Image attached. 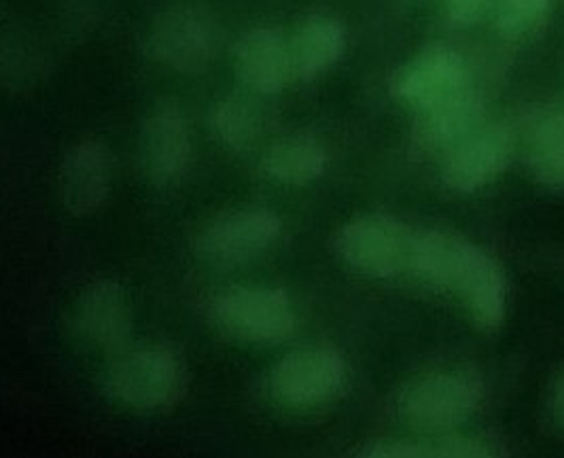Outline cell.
Masks as SVG:
<instances>
[{
	"label": "cell",
	"mask_w": 564,
	"mask_h": 458,
	"mask_svg": "<svg viewBox=\"0 0 564 458\" xmlns=\"http://www.w3.org/2000/svg\"><path fill=\"white\" fill-rule=\"evenodd\" d=\"M410 274L452 293L481 331H497L508 313V285L499 263L469 238L429 229L416 233Z\"/></svg>",
	"instance_id": "6da1fadb"
},
{
	"label": "cell",
	"mask_w": 564,
	"mask_h": 458,
	"mask_svg": "<svg viewBox=\"0 0 564 458\" xmlns=\"http://www.w3.org/2000/svg\"><path fill=\"white\" fill-rule=\"evenodd\" d=\"M102 386L109 400L130 412H170L189 391V366L170 344H130L109 357Z\"/></svg>",
	"instance_id": "7a4b0ae2"
},
{
	"label": "cell",
	"mask_w": 564,
	"mask_h": 458,
	"mask_svg": "<svg viewBox=\"0 0 564 458\" xmlns=\"http://www.w3.org/2000/svg\"><path fill=\"white\" fill-rule=\"evenodd\" d=\"M226 32L204 7L172 4L160 11L144 34V52L153 62L183 75L206 73L224 50Z\"/></svg>",
	"instance_id": "3957f363"
},
{
	"label": "cell",
	"mask_w": 564,
	"mask_h": 458,
	"mask_svg": "<svg viewBox=\"0 0 564 458\" xmlns=\"http://www.w3.org/2000/svg\"><path fill=\"white\" fill-rule=\"evenodd\" d=\"M484 380L469 368L423 373L399 397V414L414 429L446 433L460 427L480 407Z\"/></svg>",
	"instance_id": "277c9868"
},
{
	"label": "cell",
	"mask_w": 564,
	"mask_h": 458,
	"mask_svg": "<svg viewBox=\"0 0 564 458\" xmlns=\"http://www.w3.org/2000/svg\"><path fill=\"white\" fill-rule=\"evenodd\" d=\"M416 233L391 215H361L336 231L334 249L355 272L371 279H393L410 272Z\"/></svg>",
	"instance_id": "5b68a950"
},
{
	"label": "cell",
	"mask_w": 564,
	"mask_h": 458,
	"mask_svg": "<svg viewBox=\"0 0 564 458\" xmlns=\"http://www.w3.org/2000/svg\"><path fill=\"white\" fill-rule=\"evenodd\" d=\"M208 316L226 336L249 344H274L291 338L297 315L289 295L274 286H231L208 304Z\"/></svg>",
	"instance_id": "8992f818"
},
{
	"label": "cell",
	"mask_w": 564,
	"mask_h": 458,
	"mask_svg": "<svg viewBox=\"0 0 564 458\" xmlns=\"http://www.w3.org/2000/svg\"><path fill=\"white\" fill-rule=\"evenodd\" d=\"M66 329L79 348L113 357L132 344L134 306L130 293L113 279L85 285L66 313Z\"/></svg>",
	"instance_id": "52a82bcc"
},
{
	"label": "cell",
	"mask_w": 564,
	"mask_h": 458,
	"mask_svg": "<svg viewBox=\"0 0 564 458\" xmlns=\"http://www.w3.org/2000/svg\"><path fill=\"white\" fill-rule=\"evenodd\" d=\"M281 229V217L270 208H231L206 219L196 229L192 247L213 265H240L268 251Z\"/></svg>",
	"instance_id": "ba28073f"
},
{
	"label": "cell",
	"mask_w": 564,
	"mask_h": 458,
	"mask_svg": "<svg viewBox=\"0 0 564 458\" xmlns=\"http://www.w3.org/2000/svg\"><path fill=\"white\" fill-rule=\"evenodd\" d=\"M194 160L187 117L174 98L149 107L139 130V162L144 178L155 187H172L185 178Z\"/></svg>",
	"instance_id": "9c48e42d"
},
{
	"label": "cell",
	"mask_w": 564,
	"mask_h": 458,
	"mask_svg": "<svg viewBox=\"0 0 564 458\" xmlns=\"http://www.w3.org/2000/svg\"><path fill=\"white\" fill-rule=\"evenodd\" d=\"M518 128L508 121L481 123L444 155L442 181L458 194H474L508 171L518 146Z\"/></svg>",
	"instance_id": "30bf717a"
},
{
	"label": "cell",
	"mask_w": 564,
	"mask_h": 458,
	"mask_svg": "<svg viewBox=\"0 0 564 458\" xmlns=\"http://www.w3.org/2000/svg\"><path fill=\"white\" fill-rule=\"evenodd\" d=\"M344 380V357L336 348L316 346L282 357L270 375V389L282 405L302 410L332 400Z\"/></svg>",
	"instance_id": "8fae6325"
},
{
	"label": "cell",
	"mask_w": 564,
	"mask_h": 458,
	"mask_svg": "<svg viewBox=\"0 0 564 458\" xmlns=\"http://www.w3.org/2000/svg\"><path fill=\"white\" fill-rule=\"evenodd\" d=\"M486 98L467 84L451 96L416 111L410 146L416 157L446 155L484 123Z\"/></svg>",
	"instance_id": "7c38bea8"
},
{
	"label": "cell",
	"mask_w": 564,
	"mask_h": 458,
	"mask_svg": "<svg viewBox=\"0 0 564 458\" xmlns=\"http://www.w3.org/2000/svg\"><path fill=\"white\" fill-rule=\"evenodd\" d=\"M469 84L463 56L444 43H431L401 64L391 77V94L401 105L421 111Z\"/></svg>",
	"instance_id": "4fadbf2b"
},
{
	"label": "cell",
	"mask_w": 564,
	"mask_h": 458,
	"mask_svg": "<svg viewBox=\"0 0 564 458\" xmlns=\"http://www.w3.org/2000/svg\"><path fill=\"white\" fill-rule=\"evenodd\" d=\"M113 174L109 144L100 139L77 141L59 164V196L64 206L77 217L94 215L111 196Z\"/></svg>",
	"instance_id": "5bb4252c"
},
{
	"label": "cell",
	"mask_w": 564,
	"mask_h": 458,
	"mask_svg": "<svg viewBox=\"0 0 564 458\" xmlns=\"http://www.w3.org/2000/svg\"><path fill=\"white\" fill-rule=\"evenodd\" d=\"M234 70L254 94H279L293 84L289 36L274 26H257L234 47Z\"/></svg>",
	"instance_id": "9a60e30c"
},
{
	"label": "cell",
	"mask_w": 564,
	"mask_h": 458,
	"mask_svg": "<svg viewBox=\"0 0 564 458\" xmlns=\"http://www.w3.org/2000/svg\"><path fill=\"white\" fill-rule=\"evenodd\" d=\"M295 81H312L329 70L346 52V29L332 15H308L289 36Z\"/></svg>",
	"instance_id": "2e32d148"
},
{
	"label": "cell",
	"mask_w": 564,
	"mask_h": 458,
	"mask_svg": "<svg viewBox=\"0 0 564 458\" xmlns=\"http://www.w3.org/2000/svg\"><path fill=\"white\" fill-rule=\"evenodd\" d=\"M325 146L306 132L284 137L272 144L259 162L261 174L282 185H308L325 172Z\"/></svg>",
	"instance_id": "e0dca14e"
},
{
	"label": "cell",
	"mask_w": 564,
	"mask_h": 458,
	"mask_svg": "<svg viewBox=\"0 0 564 458\" xmlns=\"http://www.w3.org/2000/svg\"><path fill=\"white\" fill-rule=\"evenodd\" d=\"M527 162L536 183L564 189V109L536 111L527 121Z\"/></svg>",
	"instance_id": "ac0fdd59"
},
{
	"label": "cell",
	"mask_w": 564,
	"mask_h": 458,
	"mask_svg": "<svg viewBox=\"0 0 564 458\" xmlns=\"http://www.w3.org/2000/svg\"><path fill=\"white\" fill-rule=\"evenodd\" d=\"M359 455L371 458H486L499 457L501 446L486 437L446 435L416 441H373L369 446H364Z\"/></svg>",
	"instance_id": "d6986e66"
},
{
	"label": "cell",
	"mask_w": 564,
	"mask_h": 458,
	"mask_svg": "<svg viewBox=\"0 0 564 458\" xmlns=\"http://www.w3.org/2000/svg\"><path fill=\"white\" fill-rule=\"evenodd\" d=\"M210 123L221 143L234 151H247L263 137L265 113L251 96L229 94L215 105Z\"/></svg>",
	"instance_id": "ffe728a7"
},
{
	"label": "cell",
	"mask_w": 564,
	"mask_h": 458,
	"mask_svg": "<svg viewBox=\"0 0 564 458\" xmlns=\"http://www.w3.org/2000/svg\"><path fill=\"white\" fill-rule=\"evenodd\" d=\"M554 0H501L497 11V30L511 43H529L550 22Z\"/></svg>",
	"instance_id": "44dd1931"
},
{
	"label": "cell",
	"mask_w": 564,
	"mask_h": 458,
	"mask_svg": "<svg viewBox=\"0 0 564 458\" xmlns=\"http://www.w3.org/2000/svg\"><path fill=\"white\" fill-rule=\"evenodd\" d=\"M492 0H446L448 15L458 26H471L484 18Z\"/></svg>",
	"instance_id": "7402d4cb"
},
{
	"label": "cell",
	"mask_w": 564,
	"mask_h": 458,
	"mask_svg": "<svg viewBox=\"0 0 564 458\" xmlns=\"http://www.w3.org/2000/svg\"><path fill=\"white\" fill-rule=\"evenodd\" d=\"M554 407H556L558 421L564 427V372L561 373V378L556 380V386H554Z\"/></svg>",
	"instance_id": "603a6c76"
}]
</instances>
